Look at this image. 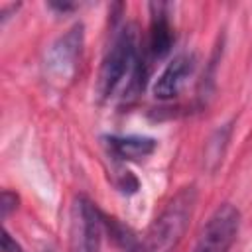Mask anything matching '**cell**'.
I'll use <instances>...</instances> for the list:
<instances>
[{
    "label": "cell",
    "mask_w": 252,
    "mask_h": 252,
    "mask_svg": "<svg viewBox=\"0 0 252 252\" xmlns=\"http://www.w3.org/2000/svg\"><path fill=\"white\" fill-rule=\"evenodd\" d=\"M152 20H150V33H148V55L150 59H163L173 47V28L167 18L165 4H150Z\"/></svg>",
    "instance_id": "52a82bcc"
},
{
    "label": "cell",
    "mask_w": 252,
    "mask_h": 252,
    "mask_svg": "<svg viewBox=\"0 0 252 252\" xmlns=\"http://www.w3.org/2000/svg\"><path fill=\"white\" fill-rule=\"evenodd\" d=\"M2 252H24L22 250V246L12 238V234L4 228V232H2Z\"/></svg>",
    "instance_id": "30bf717a"
},
{
    "label": "cell",
    "mask_w": 252,
    "mask_h": 252,
    "mask_svg": "<svg viewBox=\"0 0 252 252\" xmlns=\"http://www.w3.org/2000/svg\"><path fill=\"white\" fill-rule=\"evenodd\" d=\"M195 69V57L189 53H181L175 55L167 67L161 71V75L156 79L154 83V96L159 100H169L173 96L179 94V91L183 89L185 81L189 79V75Z\"/></svg>",
    "instance_id": "8992f818"
},
{
    "label": "cell",
    "mask_w": 252,
    "mask_h": 252,
    "mask_svg": "<svg viewBox=\"0 0 252 252\" xmlns=\"http://www.w3.org/2000/svg\"><path fill=\"white\" fill-rule=\"evenodd\" d=\"M45 252H53V250H45Z\"/></svg>",
    "instance_id": "7c38bea8"
},
{
    "label": "cell",
    "mask_w": 252,
    "mask_h": 252,
    "mask_svg": "<svg viewBox=\"0 0 252 252\" xmlns=\"http://www.w3.org/2000/svg\"><path fill=\"white\" fill-rule=\"evenodd\" d=\"M197 205L195 185L181 187L152 220L142 240L128 248V252H173L183 240Z\"/></svg>",
    "instance_id": "7a4b0ae2"
},
{
    "label": "cell",
    "mask_w": 252,
    "mask_h": 252,
    "mask_svg": "<svg viewBox=\"0 0 252 252\" xmlns=\"http://www.w3.org/2000/svg\"><path fill=\"white\" fill-rule=\"evenodd\" d=\"M104 142H106L108 152L114 158L124 159V161L146 159L158 148V142L148 136H106Z\"/></svg>",
    "instance_id": "ba28073f"
},
{
    "label": "cell",
    "mask_w": 252,
    "mask_h": 252,
    "mask_svg": "<svg viewBox=\"0 0 252 252\" xmlns=\"http://www.w3.org/2000/svg\"><path fill=\"white\" fill-rule=\"evenodd\" d=\"M83 49V26H73L63 33L47 53V71L57 81H67L77 71V61Z\"/></svg>",
    "instance_id": "5b68a950"
},
{
    "label": "cell",
    "mask_w": 252,
    "mask_h": 252,
    "mask_svg": "<svg viewBox=\"0 0 252 252\" xmlns=\"http://www.w3.org/2000/svg\"><path fill=\"white\" fill-rule=\"evenodd\" d=\"M146 77L148 67L146 59L138 51L136 30L134 26H126L114 37L102 59L98 73V94L102 98H110L124 81L128 93H138L144 89Z\"/></svg>",
    "instance_id": "6da1fadb"
},
{
    "label": "cell",
    "mask_w": 252,
    "mask_h": 252,
    "mask_svg": "<svg viewBox=\"0 0 252 252\" xmlns=\"http://www.w3.org/2000/svg\"><path fill=\"white\" fill-rule=\"evenodd\" d=\"M18 195L16 193H12V191H2V197H0V211H2V219L6 220L8 219V215L12 213V211H16L18 209Z\"/></svg>",
    "instance_id": "9c48e42d"
},
{
    "label": "cell",
    "mask_w": 252,
    "mask_h": 252,
    "mask_svg": "<svg viewBox=\"0 0 252 252\" xmlns=\"http://www.w3.org/2000/svg\"><path fill=\"white\" fill-rule=\"evenodd\" d=\"M102 215L87 195H75L69 213V252H100Z\"/></svg>",
    "instance_id": "3957f363"
},
{
    "label": "cell",
    "mask_w": 252,
    "mask_h": 252,
    "mask_svg": "<svg viewBox=\"0 0 252 252\" xmlns=\"http://www.w3.org/2000/svg\"><path fill=\"white\" fill-rule=\"evenodd\" d=\"M240 230V213L234 205H219L201 228L195 252H228Z\"/></svg>",
    "instance_id": "277c9868"
},
{
    "label": "cell",
    "mask_w": 252,
    "mask_h": 252,
    "mask_svg": "<svg viewBox=\"0 0 252 252\" xmlns=\"http://www.w3.org/2000/svg\"><path fill=\"white\" fill-rule=\"evenodd\" d=\"M49 6H51L53 10H59V12H69V10L75 8V4H71V2H51Z\"/></svg>",
    "instance_id": "8fae6325"
}]
</instances>
